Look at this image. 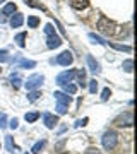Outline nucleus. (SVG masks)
Here are the masks:
<instances>
[{"label": "nucleus", "mask_w": 137, "mask_h": 154, "mask_svg": "<svg viewBox=\"0 0 137 154\" xmlns=\"http://www.w3.org/2000/svg\"><path fill=\"white\" fill-rule=\"evenodd\" d=\"M101 144H103L104 151H111V149H115L117 144H118V134H117L115 130H108V132H104L103 137H101Z\"/></svg>", "instance_id": "obj_1"}, {"label": "nucleus", "mask_w": 137, "mask_h": 154, "mask_svg": "<svg viewBox=\"0 0 137 154\" xmlns=\"http://www.w3.org/2000/svg\"><path fill=\"white\" fill-rule=\"evenodd\" d=\"M45 82V75L43 74H33V75L27 77V81L24 82L27 91H34V89H39Z\"/></svg>", "instance_id": "obj_2"}, {"label": "nucleus", "mask_w": 137, "mask_h": 154, "mask_svg": "<svg viewBox=\"0 0 137 154\" xmlns=\"http://www.w3.org/2000/svg\"><path fill=\"white\" fill-rule=\"evenodd\" d=\"M96 28H98L101 33H104V34H115V24L110 21L108 17H104V16L99 17V21H98V24H96Z\"/></svg>", "instance_id": "obj_3"}, {"label": "nucleus", "mask_w": 137, "mask_h": 154, "mask_svg": "<svg viewBox=\"0 0 137 154\" xmlns=\"http://www.w3.org/2000/svg\"><path fill=\"white\" fill-rule=\"evenodd\" d=\"M50 62H51V63H58V65H62V67H69V65H72V62H74V55H72V51L65 50V51H62L57 58H53V60H50Z\"/></svg>", "instance_id": "obj_4"}, {"label": "nucleus", "mask_w": 137, "mask_h": 154, "mask_svg": "<svg viewBox=\"0 0 137 154\" xmlns=\"http://www.w3.org/2000/svg\"><path fill=\"white\" fill-rule=\"evenodd\" d=\"M74 77H76V70H74V69H69V70L60 72V74L57 75V79H55V82L58 84V86H64V84L74 82Z\"/></svg>", "instance_id": "obj_5"}, {"label": "nucleus", "mask_w": 137, "mask_h": 154, "mask_svg": "<svg viewBox=\"0 0 137 154\" xmlns=\"http://www.w3.org/2000/svg\"><path fill=\"white\" fill-rule=\"evenodd\" d=\"M113 123L118 125V127H132V123H134V116H132L130 111H125V113H120V115L117 116Z\"/></svg>", "instance_id": "obj_6"}, {"label": "nucleus", "mask_w": 137, "mask_h": 154, "mask_svg": "<svg viewBox=\"0 0 137 154\" xmlns=\"http://www.w3.org/2000/svg\"><path fill=\"white\" fill-rule=\"evenodd\" d=\"M43 123L46 128H55V125L58 123V116L50 113V111H45L43 113Z\"/></svg>", "instance_id": "obj_7"}, {"label": "nucleus", "mask_w": 137, "mask_h": 154, "mask_svg": "<svg viewBox=\"0 0 137 154\" xmlns=\"http://www.w3.org/2000/svg\"><path fill=\"white\" fill-rule=\"evenodd\" d=\"M86 63H88V69L93 72L94 75H98L99 72H101V67H99V63L96 62V58L93 55H86Z\"/></svg>", "instance_id": "obj_8"}, {"label": "nucleus", "mask_w": 137, "mask_h": 154, "mask_svg": "<svg viewBox=\"0 0 137 154\" xmlns=\"http://www.w3.org/2000/svg\"><path fill=\"white\" fill-rule=\"evenodd\" d=\"M62 43L64 41H62V38L57 33L51 34V36H46V46L50 50H55V48H58V46H62Z\"/></svg>", "instance_id": "obj_9"}, {"label": "nucleus", "mask_w": 137, "mask_h": 154, "mask_svg": "<svg viewBox=\"0 0 137 154\" xmlns=\"http://www.w3.org/2000/svg\"><path fill=\"white\" fill-rule=\"evenodd\" d=\"M53 96H55V99H57V103H60V105H70L72 103V98L69 96L67 93H62V91H55L53 93Z\"/></svg>", "instance_id": "obj_10"}, {"label": "nucleus", "mask_w": 137, "mask_h": 154, "mask_svg": "<svg viewBox=\"0 0 137 154\" xmlns=\"http://www.w3.org/2000/svg\"><path fill=\"white\" fill-rule=\"evenodd\" d=\"M5 149H7V152H11V154H17L19 151H21L19 146H16L12 135H5Z\"/></svg>", "instance_id": "obj_11"}, {"label": "nucleus", "mask_w": 137, "mask_h": 154, "mask_svg": "<svg viewBox=\"0 0 137 154\" xmlns=\"http://www.w3.org/2000/svg\"><path fill=\"white\" fill-rule=\"evenodd\" d=\"M11 28H21L22 24H24V16H22L21 12H14L11 16Z\"/></svg>", "instance_id": "obj_12"}, {"label": "nucleus", "mask_w": 137, "mask_h": 154, "mask_svg": "<svg viewBox=\"0 0 137 154\" xmlns=\"http://www.w3.org/2000/svg\"><path fill=\"white\" fill-rule=\"evenodd\" d=\"M74 79H77V84H79L81 88H86V86H88V81H86V69H77Z\"/></svg>", "instance_id": "obj_13"}, {"label": "nucleus", "mask_w": 137, "mask_h": 154, "mask_svg": "<svg viewBox=\"0 0 137 154\" xmlns=\"http://www.w3.org/2000/svg\"><path fill=\"white\" fill-rule=\"evenodd\" d=\"M106 45H110L113 50H118V51H125V53L132 51V46H129V45H118V43H113V41H106Z\"/></svg>", "instance_id": "obj_14"}, {"label": "nucleus", "mask_w": 137, "mask_h": 154, "mask_svg": "<svg viewBox=\"0 0 137 154\" xmlns=\"http://www.w3.org/2000/svg\"><path fill=\"white\" fill-rule=\"evenodd\" d=\"M14 12H17V7H16V4H14V2H9V4H5V5H4V9H2V14H4L5 17L12 16Z\"/></svg>", "instance_id": "obj_15"}, {"label": "nucleus", "mask_w": 137, "mask_h": 154, "mask_svg": "<svg viewBox=\"0 0 137 154\" xmlns=\"http://www.w3.org/2000/svg\"><path fill=\"white\" fill-rule=\"evenodd\" d=\"M11 86L14 89H19L22 86V79H21V75H19L17 72H16V74H14V72L11 74Z\"/></svg>", "instance_id": "obj_16"}, {"label": "nucleus", "mask_w": 137, "mask_h": 154, "mask_svg": "<svg viewBox=\"0 0 137 154\" xmlns=\"http://www.w3.org/2000/svg\"><path fill=\"white\" fill-rule=\"evenodd\" d=\"M70 5L77 11H82V9H86L89 5V0H70Z\"/></svg>", "instance_id": "obj_17"}, {"label": "nucleus", "mask_w": 137, "mask_h": 154, "mask_svg": "<svg viewBox=\"0 0 137 154\" xmlns=\"http://www.w3.org/2000/svg\"><path fill=\"white\" fill-rule=\"evenodd\" d=\"M26 38H27L26 33H19V34H16L14 41H16V45L19 46V48H24V46H26Z\"/></svg>", "instance_id": "obj_18"}, {"label": "nucleus", "mask_w": 137, "mask_h": 154, "mask_svg": "<svg viewBox=\"0 0 137 154\" xmlns=\"http://www.w3.org/2000/svg\"><path fill=\"white\" fill-rule=\"evenodd\" d=\"M39 116H41V115H39V111H29V113H26V115H24V120H26L27 123H34Z\"/></svg>", "instance_id": "obj_19"}, {"label": "nucleus", "mask_w": 137, "mask_h": 154, "mask_svg": "<svg viewBox=\"0 0 137 154\" xmlns=\"http://www.w3.org/2000/svg\"><path fill=\"white\" fill-rule=\"evenodd\" d=\"M88 38L91 39V43H94V45H106V39H103L101 36H98V34H94V33H89L88 34Z\"/></svg>", "instance_id": "obj_20"}, {"label": "nucleus", "mask_w": 137, "mask_h": 154, "mask_svg": "<svg viewBox=\"0 0 137 154\" xmlns=\"http://www.w3.org/2000/svg\"><path fill=\"white\" fill-rule=\"evenodd\" d=\"M45 146H46V140H45V139H43V140H38V142L31 147V152H33V154H41V151H43Z\"/></svg>", "instance_id": "obj_21"}, {"label": "nucleus", "mask_w": 137, "mask_h": 154, "mask_svg": "<svg viewBox=\"0 0 137 154\" xmlns=\"http://www.w3.org/2000/svg\"><path fill=\"white\" fill-rule=\"evenodd\" d=\"M39 96H41V91H39V89L27 91V101H29V103H34L36 99H39Z\"/></svg>", "instance_id": "obj_22"}, {"label": "nucleus", "mask_w": 137, "mask_h": 154, "mask_svg": "<svg viewBox=\"0 0 137 154\" xmlns=\"http://www.w3.org/2000/svg\"><path fill=\"white\" fill-rule=\"evenodd\" d=\"M38 26H39V17L38 16L27 17V28H38Z\"/></svg>", "instance_id": "obj_23"}, {"label": "nucleus", "mask_w": 137, "mask_h": 154, "mask_svg": "<svg viewBox=\"0 0 137 154\" xmlns=\"http://www.w3.org/2000/svg\"><path fill=\"white\" fill-rule=\"evenodd\" d=\"M62 88H64V93H67V94H76L77 93V86H76V84H72V82L64 84Z\"/></svg>", "instance_id": "obj_24"}, {"label": "nucleus", "mask_w": 137, "mask_h": 154, "mask_svg": "<svg viewBox=\"0 0 137 154\" xmlns=\"http://www.w3.org/2000/svg\"><path fill=\"white\" fill-rule=\"evenodd\" d=\"M122 69H123L127 74H130V72L134 70V62H132V58H129V60H123V63H122Z\"/></svg>", "instance_id": "obj_25"}, {"label": "nucleus", "mask_w": 137, "mask_h": 154, "mask_svg": "<svg viewBox=\"0 0 137 154\" xmlns=\"http://www.w3.org/2000/svg\"><path fill=\"white\" fill-rule=\"evenodd\" d=\"M9 60H11L9 51H7V50H0V63H7Z\"/></svg>", "instance_id": "obj_26"}, {"label": "nucleus", "mask_w": 137, "mask_h": 154, "mask_svg": "<svg viewBox=\"0 0 137 154\" xmlns=\"http://www.w3.org/2000/svg\"><path fill=\"white\" fill-rule=\"evenodd\" d=\"M67 110H69V106H67V105H60V103H57V108H55L57 115H65Z\"/></svg>", "instance_id": "obj_27"}, {"label": "nucleus", "mask_w": 137, "mask_h": 154, "mask_svg": "<svg viewBox=\"0 0 137 154\" xmlns=\"http://www.w3.org/2000/svg\"><path fill=\"white\" fill-rule=\"evenodd\" d=\"M88 86H89V93H91V94H94L96 91H98V82H96V79L88 81Z\"/></svg>", "instance_id": "obj_28"}, {"label": "nucleus", "mask_w": 137, "mask_h": 154, "mask_svg": "<svg viewBox=\"0 0 137 154\" xmlns=\"http://www.w3.org/2000/svg\"><path fill=\"white\" fill-rule=\"evenodd\" d=\"M110 96H111V91H110V88H104L103 93H101V101H108Z\"/></svg>", "instance_id": "obj_29"}, {"label": "nucleus", "mask_w": 137, "mask_h": 154, "mask_svg": "<svg viewBox=\"0 0 137 154\" xmlns=\"http://www.w3.org/2000/svg\"><path fill=\"white\" fill-rule=\"evenodd\" d=\"M5 127H7V115L5 113H0V128L4 130Z\"/></svg>", "instance_id": "obj_30"}, {"label": "nucleus", "mask_w": 137, "mask_h": 154, "mask_svg": "<svg viewBox=\"0 0 137 154\" xmlns=\"http://www.w3.org/2000/svg\"><path fill=\"white\" fill-rule=\"evenodd\" d=\"M45 34H46V36H51V34H55V28L51 26V24H46V26H45Z\"/></svg>", "instance_id": "obj_31"}, {"label": "nucleus", "mask_w": 137, "mask_h": 154, "mask_svg": "<svg viewBox=\"0 0 137 154\" xmlns=\"http://www.w3.org/2000/svg\"><path fill=\"white\" fill-rule=\"evenodd\" d=\"M7 127H11L12 130H16L17 127H19V120H17V118H12V120L7 123Z\"/></svg>", "instance_id": "obj_32"}, {"label": "nucleus", "mask_w": 137, "mask_h": 154, "mask_svg": "<svg viewBox=\"0 0 137 154\" xmlns=\"http://www.w3.org/2000/svg\"><path fill=\"white\" fill-rule=\"evenodd\" d=\"M84 154H101V151H99L98 147H88Z\"/></svg>", "instance_id": "obj_33"}, {"label": "nucleus", "mask_w": 137, "mask_h": 154, "mask_svg": "<svg viewBox=\"0 0 137 154\" xmlns=\"http://www.w3.org/2000/svg\"><path fill=\"white\" fill-rule=\"evenodd\" d=\"M88 122H89L88 116H86V118H82V120H77V122H76V127H84L86 123H88Z\"/></svg>", "instance_id": "obj_34"}, {"label": "nucleus", "mask_w": 137, "mask_h": 154, "mask_svg": "<svg viewBox=\"0 0 137 154\" xmlns=\"http://www.w3.org/2000/svg\"><path fill=\"white\" fill-rule=\"evenodd\" d=\"M5 21H7V17L2 14V11H0V22H5Z\"/></svg>", "instance_id": "obj_35"}, {"label": "nucleus", "mask_w": 137, "mask_h": 154, "mask_svg": "<svg viewBox=\"0 0 137 154\" xmlns=\"http://www.w3.org/2000/svg\"><path fill=\"white\" fill-rule=\"evenodd\" d=\"M4 2H5V0H0V4H4Z\"/></svg>", "instance_id": "obj_36"}, {"label": "nucleus", "mask_w": 137, "mask_h": 154, "mask_svg": "<svg viewBox=\"0 0 137 154\" xmlns=\"http://www.w3.org/2000/svg\"><path fill=\"white\" fill-rule=\"evenodd\" d=\"M0 74H2V69H0Z\"/></svg>", "instance_id": "obj_37"}, {"label": "nucleus", "mask_w": 137, "mask_h": 154, "mask_svg": "<svg viewBox=\"0 0 137 154\" xmlns=\"http://www.w3.org/2000/svg\"><path fill=\"white\" fill-rule=\"evenodd\" d=\"M26 154H27V152H26Z\"/></svg>", "instance_id": "obj_38"}]
</instances>
